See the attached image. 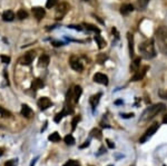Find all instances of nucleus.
<instances>
[{"mask_svg": "<svg viewBox=\"0 0 167 166\" xmlns=\"http://www.w3.org/2000/svg\"><path fill=\"white\" fill-rule=\"evenodd\" d=\"M0 58H1V61H2V63L4 64H9L10 63V57H8V56H1V57H0Z\"/></svg>", "mask_w": 167, "mask_h": 166, "instance_id": "35", "label": "nucleus"}, {"mask_svg": "<svg viewBox=\"0 0 167 166\" xmlns=\"http://www.w3.org/2000/svg\"><path fill=\"white\" fill-rule=\"evenodd\" d=\"M32 13H34L35 18H37L38 20H41L46 15V10L43 7H34L32 8Z\"/></svg>", "mask_w": 167, "mask_h": 166, "instance_id": "11", "label": "nucleus"}, {"mask_svg": "<svg viewBox=\"0 0 167 166\" xmlns=\"http://www.w3.org/2000/svg\"><path fill=\"white\" fill-rule=\"evenodd\" d=\"M2 19L4 21H12V20L15 19V13H13V11H11V10L4 11L2 13Z\"/></svg>", "mask_w": 167, "mask_h": 166, "instance_id": "18", "label": "nucleus"}, {"mask_svg": "<svg viewBox=\"0 0 167 166\" xmlns=\"http://www.w3.org/2000/svg\"><path fill=\"white\" fill-rule=\"evenodd\" d=\"M70 6L69 4L67 2H60V4L57 6V9H56V13H55V18L57 20H61L64 17L66 16V13L69 11Z\"/></svg>", "mask_w": 167, "mask_h": 166, "instance_id": "4", "label": "nucleus"}, {"mask_svg": "<svg viewBox=\"0 0 167 166\" xmlns=\"http://www.w3.org/2000/svg\"><path fill=\"white\" fill-rule=\"evenodd\" d=\"M69 113H70V111H67L66 108H65V109H64V111H62L61 113H59V114H57V116L55 117V123H59V122H60V120L62 119V117H64L65 115L69 114Z\"/></svg>", "mask_w": 167, "mask_h": 166, "instance_id": "23", "label": "nucleus"}, {"mask_svg": "<svg viewBox=\"0 0 167 166\" xmlns=\"http://www.w3.org/2000/svg\"><path fill=\"white\" fill-rule=\"evenodd\" d=\"M121 117H124V118H129V117H134V114H127V115H121Z\"/></svg>", "mask_w": 167, "mask_h": 166, "instance_id": "40", "label": "nucleus"}, {"mask_svg": "<svg viewBox=\"0 0 167 166\" xmlns=\"http://www.w3.org/2000/svg\"><path fill=\"white\" fill-rule=\"evenodd\" d=\"M64 141H65V143H66L67 145H74L75 143V138H74V136H73V135H67L66 137H65V138H64Z\"/></svg>", "mask_w": 167, "mask_h": 166, "instance_id": "25", "label": "nucleus"}, {"mask_svg": "<svg viewBox=\"0 0 167 166\" xmlns=\"http://www.w3.org/2000/svg\"><path fill=\"white\" fill-rule=\"evenodd\" d=\"M21 115L22 116H25V117H27V118H29L31 115H32V111H31V108L28 105H25L23 104L22 106H21Z\"/></svg>", "mask_w": 167, "mask_h": 166, "instance_id": "14", "label": "nucleus"}, {"mask_svg": "<svg viewBox=\"0 0 167 166\" xmlns=\"http://www.w3.org/2000/svg\"><path fill=\"white\" fill-rule=\"evenodd\" d=\"M2 154H4V153H2V150H0V156H1Z\"/></svg>", "mask_w": 167, "mask_h": 166, "instance_id": "43", "label": "nucleus"}, {"mask_svg": "<svg viewBox=\"0 0 167 166\" xmlns=\"http://www.w3.org/2000/svg\"><path fill=\"white\" fill-rule=\"evenodd\" d=\"M107 144H108L109 148H115V144H113V143L110 142V141H108V139H107Z\"/></svg>", "mask_w": 167, "mask_h": 166, "instance_id": "39", "label": "nucleus"}, {"mask_svg": "<svg viewBox=\"0 0 167 166\" xmlns=\"http://www.w3.org/2000/svg\"><path fill=\"white\" fill-rule=\"evenodd\" d=\"M0 115L4 116V117H10V116H11V114H10L7 109H4V107H1V106H0Z\"/></svg>", "mask_w": 167, "mask_h": 166, "instance_id": "31", "label": "nucleus"}, {"mask_svg": "<svg viewBox=\"0 0 167 166\" xmlns=\"http://www.w3.org/2000/svg\"><path fill=\"white\" fill-rule=\"evenodd\" d=\"M100 97H101V93H98V94L91 96L89 98V103H90V105H91V107H93V109H95V107L98 105L99 100H100Z\"/></svg>", "mask_w": 167, "mask_h": 166, "instance_id": "12", "label": "nucleus"}, {"mask_svg": "<svg viewBox=\"0 0 167 166\" xmlns=\"http://www.w3.org/2000/svg\"><path fill=\"white\" fill-rule=\"evenodd\" d=\"M95 41L97 43L98 48H99V49H103V48L106 46V41L103 39V38H101V36H99V35L95 36Z\"/></svg>", "mask_w": 167, "mask_h": 166, "instance_id": "20", "label": "nucleus"}, {"mask_svg": "<svg viewBox=\"0 0 167 166\" xmlns=\"http://www.w3.org/2000/svg\"><path fill=\"white\" fill-rule=\"evenodd\" d=\"M127 39H128V46H129V54H130V57L134 56L135 52H134V37L130 32L127 34Z\"/></svg>", "mask_w": 167, "mask_h": 166, "instance_id": "13", "label": "nucleus"}, {"mask_svg": "<svg viewBox=\"0 0 167 166\" xmlns=\"http://www.w3.org/2000/svg\"><path fill=\"white\" fill-rule=\"evenodd\" d=\"M148 70V66H145V67H143L142 69H138V70L135 71V75L132 77V82H138V80H142V79L144 78L145 74H146V71Z\"/></svg>", "mask_w": 167, "mask_h": 166, "instance_id": "8", "label": "nucleus"}, {"mask_svg": "<svg viewBox=\"0 0 167 166\" xmlns=\"http://www.w3.org/2000/svg\"><path fill=\"white\" fill-rule=\"evenodd\" d=\"M35 56H36L35 52H28L27 54H25V56L20 59V64H21V65H26V66L30 65V64L34 61V59H35Z\"/></svg>", "mask_w": 167, "mask_h": 166, "instance_id": "6", "label": "nucleus"}, {"mask_svg": "<svg viewBox=\"0 0 167 166\" xmlns=\"http://www.w3.org/2000/svg\"><path fill=\"white\" fill-rule=\"evenodd\" d=\"M140 60H142V59H140L139 57H137V58H135V59H134V61H133V64H132V66H130V69H132V70L136 71V70H138V69H139Z\"/></svg>", "mask_w": 167, "mask_h": 166, "instance_id": "21", "label": "nucleus"}, {"mask_svg": "<svg viewBox=\"0 0 167 166\" xmlns=\"http://www.w3.org/2000/svg\"><path fill=\"white\" fill-rule=\"evenodd\" d=\"M91 136H94L95 138H97V139H101V138H103L101 132L99 131V129H97V128H95V129H93V131H91Z\"/></svg>", "mask_w": 167, "mask_h": 166, "instance_id": "26", "label": "nucleus"}, {"mask_svg": "<svg viewBox=\"0 0 167 166\" xmlns=\"http://www.w3.org/2000/svg\"><path fill=\"white\" fill-rule=\"evenodd\" d=\"M84 26H85V27L87 28L88 30H91V31L98 32V34H99V31H100V30H99V29H98V28L96 27V26H94V25H90V24H84Z\"/></svg>", "mask_w": 167, "mask_h": 166, "instance_id": "29", "label": "nucleus"}, {"mask_svg": "<svg viewBox=\"0 0 167 166\" xmlns=\"http://www.w3.org/2000/svg\"><path fill=\"white\" fill-rule=\"evenodd\" d=\"M163 123H164V124H167V115H165V116H164Z\"/></svg>", "mask_w": 167, "mask_h": 166, "instance_id": "41", "label": "nucleus"}, {"mask_svg": "<svg viewBox=\"0 0 167 166\" xmlns=\"http://www.w3.org/2000/svg\"><path fill=\"white\" fill-rule=\"evenodd\" d=\"M158 128H160V124H158V123H155V124H153L152 126H149V128H148L147 131L145 132V134L139 138L140 144H144L145 142H147L148 139L151 138L153 135H154L156 132L158 131Z\"/></svg>", "mask_w": 167, "mask_h": 166, "instance_id": "5", "label": "nucleus"}, {"mask_svg": "<svg viewBox=\"0 0 167 166\" xmlns=\"http://www.w3.org/2000/svg\"><path fill=\"white\" fill-rule=\"evenodd\" d=\"M36 161H37V158H35V159H34V161H32V162H31V164H30V166H34L36 164Z\"/></svg>", "mask_w": 167, "mask_h": 166, "instance_id": "42", "label": "nucleus"}, {"mask_svg": "<svg viewBox=\"0 0 167 166\" xmlns=\"http://www.w3.org/2000/svg\"><path fill=\"white\" fill-rule=\"evenodd\" d=\"M68 28H74V29H76V30H82V29L80 26H73V25L68 26Z\"/></svg>", "mask_w": 167, "mask_h": 166, "instance_id": "37", "label": "nucleus"}, {"mask_svg": "<svg viewBox=\"0 0 167 166\" xmlns=\"http://www.w3.org/2000/svg\"><path fill=\"white\" fill-rule=\"evenodd\" d=\"M155 37L160 50L163 55L167 56V28L164 26L158 27V29L156 30Z\"/></svg>", "mask_w": 167, "mask_h": 166, "instance_id": "1", "label": "nucleus"}, {"mask_svg": "<svg viewBox=\"0 0 167 166\" xmlns=\"http://www.w3.org/2000/svg\"><path fill=\"white\" fill-rule=\"evenodd\" d=\"M166 109V105L165 104H156L152 107H148L147 109L143 113V117H142V120H149V119L154 118L156 115H158L160 113L164 111Z\"/></svg>", "mask_w": 167, "mask_h": 166, "instance_id": "3", "label": "nucleus"}, {"mask_svg": "<svg viewBox=\"0 0 167 166\" xmlns=\"http://www.w3.org/2000/svg\"><path fill=\"white\" fill-rule=\"evenodd\" d=\"M133 10H134V7H133V4H123L121 8V15H128L129 12H132Z\"/></svg>", "mask_w": 167, "mask_h": 166, "instance_id": "17", "label": "nucleus"}, {"mask_svg": "<svg viewBox=\"0 0 167 166\" xmlns=\"http://www.w3.org/2000/svg\"><path fill=\"white\" fill-rule=\"evenodd\" d=\"M48 139H49L50 142H52V143H57V142H59V141L61 139V137H60V135H59L57 132H55V133H52L51 135H49Z\"/></svg>", "mask_w": 167, "mask_h": 166, "instance_id": "22", "label": "nucleus"}, {"mask_svg": "<svg viewBox=\"0 0 167 166\" xmlns=\"http://www.w3.org/2000/svg\"><path fill=\"white\" fill-rule=\"evenodd\" d=\"M163 166H166V165H163Z\"/></svg>", "mask_w": 167, "mask_h": 166, "instance_id": "45", "label": "nucleus"}, {"mask_svg": "<svg viewBox=\"0 0 167 166\" xmlns=\"http://www.w3.org/2000/svg\"><path fill=\"white\" fill-rule=\"evenodd\" d=\"M17 164H18L17 159H10L4 164V166H17Z\"/></svg>", "mask_w": 167, "mask_h": 166, "instance_id": "34", "label": "nucleus"}, {"mask_svg": "<svg viewBox=\"0 0 167 166\" xmlns=\"http://www.w3.org/2000/svg\"><path fill=\"white\" fill-rule=\"evenodd\" d=\"M49 61H50L49 56L41 55L39 57V66H40V67H47V66L49 65Z\"/></svg>", "mask_w": 167, "mask_h": 166, "instance_id": "16", "label": "nucleus"}, {"mask_svg": "<svg viewBox=\"0 0 167 166\" xmlns=\"http://www.w3.org/2000/svg\"><path fill=\"white\" fill-rule=\"evenodd\" d=\"M94 82L98 84H101V85H105L107 86L108 85V77L105 75V74H101V73H97L94 75Z\"/></svg>", "mask_w": 167, "mask_h": 166, "instance_id": "9", "label": "nucleus"}, {"mask_svg": "<svg viewBox=\"0 0 167 166\" xmlns=\"http://www.w3.org/2000/svg\"><path fill=\"white\" fill-rule=\"evenodd\" d=\"M139 52L146 59H152L156 56V49L154 45V39H147L139 45Z\"/></svg>", "mask_w": 167, "mask_h": 166, "instance_id": "2", "label": "nucleus"}, {"mask_svg": "<svg viewBox=\"0 0 167 166\" xmlns=\"http://www.w3.org/2000/svg\"><path fill=\"white\" fill-rule=\"evenodd\" d=\"M106 59H107V56H106L105 54H100V55L97 56V61L99 64H104Z\"/></svg>", "mask_w": 167, "mask_h": 166, "instance_id": "32", "label": "nucleus"}, {"mask_svg": "<svg viewBox=\"0 0 167 166\" xmlns=\"http://www.w3.org/2000/svg\"><path fill=\"white\" fill-rule=\"evenodd\" d=\"M79 120H80V117H79V116H75L74 119H73V122H71V131L73 132L76 129V126H77V124Z\"/></svg>", "mask_w": 167, "mask_h": 166, "instance_id": "30", "label": "nucleus"}, {"mask_svg": "<svg viewBox=\"0 0 167 166\" xmlns=\"http://www.w3.org/2000/svg\"><path fill=\"white\" fill-rule=\"evenodd\" d=\"M108 166H114V165H108Z\"/></svg>", "mask_w": 167, "mask_h": 166, "instance_id": "44", "label": "nucleus"}, {"mask_svg": "<svg viewBox=\"0 0 167 166\" xmlns=\"http://www.w3.org/2000/svg\"><path fill=\"white\" fill-rule=\"evenodd\" d=\"M62 166H80V163L78 162V161H75V159H69Z\"/></svg>", "mask_w": 167, "mask_h": 166, "instance_id": "27", "label": "nucleus"}, {"mask_svg": "<svg viewBox=\"0 0 167 166\" xmlns=\"http://www.w3.org/2000/svg\"><path fill=\"white\" fill-rule=\"evenodd\" d=\"M148 2H149V0H138V4L140 8H146Z\"/></svg>", "mask_w": 167, "mask_h": 166, "instance_id": "33", "label": "nucleus"}, {"mask_svg": "<svg viewBox=\"0 0 167 166\" xmlns=\"http://www.w3.org/2000/svg\"><path fill=\"white\" fill-rule=\"evenodd\" d=\"M38 107L41 109V111H46L47 108H49V107L52 105L51 103V100L48 97H41V98L38 100Z\"/></svg>", "mask_w": 167, "mask_h": 166, "instance_id": "10", "label": "nucleus"}, {"mask_svg": "<svg viewBox=\"0 0 167 166\" xmlns=\"http://www.w3.org/2000/svg\"><path fill=\"white\" fill-rule=\"evenodd\" d=\"M57 2H58V0H47V2H46V8H48V9L54 8L55 6L57 4Z\"/></svg>", "mask_w": 167, "mask_h": 166, "instance_id": "28", "label": "nucleus"}, {"mask_svg": "<svg viewBox=\"0 0 167 166\" xmlns=\"http://www.w3.org/2000/svg\"><path fill=\"white\" fill-rule=\"evenodd\" d=\"M89 141H86L85 144H82V145H80V148H85V147H88L89 146Z\"/></svg>", "mask_w": 167, "mask_h": 166, "instance_id": "38", "label": "nucleus"}, {"mask_svg": "<svg viewBox=\"0 0 167 166\" xmlns=\"http://www.w3.org/2000/svg\"><path fill=\"white\" fill-rule=\"evenodd\" d=\"M17 17L19 18L20 20H23V19H26L28 17V12L25 10V9H20L19 11L17 12Z\"/></svg>", "mask_w": 167, "mask_h": 166, "instance_id": "24", "label": "nucleus"}, {"mask_svg": "<svg viewBox=\"0 0 167 166\" xmlns=\"http://www.w3.org/2000/svg\"><path fill=\"white\" fill-rule=\"evenodd\" d=\"M69 64H70V67L73 68L74 70L79 71V73L84 70V66H82V64L79 61V59H78L77 57H71Z\"/></svg>", "mask_w": 167, "mask_h": 166, "instance_id": "7", "label": "nucleus"}, {"mask_svg": "<svg viewBox=\"0 0 167 166\" xmlns=\"http://www.w3.org/2000/svg\"><path fill=\"white\" fill-rule=\"evenodd\" d=\"M43 87V82L41 80L40 78H36L32 84H31V88H32V90H37L39 88Z\"/></svg>", "mask_w": 167, "mask_h": 166, "instance_id": "19", "label": "nucleus"}, {"mask_svg": "<svg viewBox=\"0 0 167 166\" xmlns=\"http://www.w3.org/2000/svg\"><path fill=\"white\" fill-rule=\"evenodd\" d=\"M160 96L162 97V98L167 99V90H165V91H160Z\"/></svg>", "mask_w": 167, "mask_h": 166, "instance_id": "36", "label": "nucleus"}, {"mask_svg": "<svg viewBox=\"0 0 167 166\" xmlns=\"http://www.w3.org/2000/svg\"><path fill=\"white\" fill-rule=\"evenodd\" d=\"M73 93H74V100L75 103H77L79 98H80V96L82 94V89L80 86H75L74 89H73Z\"/></svg>", "mask_w": 167, "mask_h": 166, "instance_id": "15", "label": "nucleus"}]
</instances>
